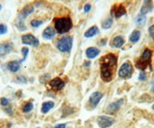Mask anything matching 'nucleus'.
I'll list each match as a JSON object with an SVG mask.
<instances>
[{
  "instance_id": "1",
  "label": "nucleus",
  "mask_w": 154,
  "mask_h": 128,
  "mask_svg": "<svg viewBox=\"0 0 154 128\" xmlns=\"http://www.w3.org/2000/svg\"><path fill=\"white\" fill-rule=\"evenodd\" d=\"M117 56L112 53L103 55L100 59V79L104 82H110L117 70Z\"/></svg>"
},
{
  "instance_id": "2",
  "label": "nucleus",
  "mask_w": 154,
  "mask_h": 128,
  "mask_svg": "<svg viewBox=\"0 0 154 128\" xmlns=\"http://www.w3.org/2000/svg\"><path fill=\"white\" fill-rule=\"evenodd\" d=\"M54 29L59 34L68 33L72 28V22L69 17H59L54 19Z\"/></svg>"
},
{
  "instance_id": "3",
  "label": "nucleus",
  "mask_w": 154,
  "mask_h": 128,
  "mask_svg": "<svg viewBox=\"0 0 154 128\" xmlns=\"http://www.w3.org/2000/svg\"><path fill=\"white\" fill-rule=\"evenodd\" d=\"M34 11V7L30 4L25 5L20 11L19 12L18 15H17V19L15 21V26L19 29L20 31H25L26 29V26H25L24 21L26 20V17L32 14Z\"/></svg>"
},
{
  "instance_id": "4",
  "label": "nucleus",
  "mask_w": 154,
  "mask_h": 128,
  "mask_svg": "<svg viewBox=\"0 0 154 128\" xmlns=\"http://www.w3.org/2000/svg\"><path fill=\"white\" fill-rule=\"evenodd\" d=\"M151 57H152V51H151V50L148 49V48L145 49L143 52L142 53L141 56L139 57L137 61L136 62V67L139 70L143 71L148 66L150 65Z\"/></svg>"
},
{
  "instance_id": "5",
  "label": "nucleus",
  "mask_w": 154,
  "mask_h": 128,
  "mask_svg": "<svg viewBox=\"0 0 154 128\" xmlns=\"http://www.w3.org/2000/svg\"><path fill=\"white\" fill-rule=\"evenodd\" d=\"M72 38L69 36H64L58 40L57 43V48L61 52H69L72 49Z\"/></svg>"
},
{
  "instance_id": "6",
  "label": "nucleus",
  "mask_w": 154,
  "mask_h": 128,
  "mask_svg": "<svg viewBox=\"0 0 154 128\" xmlns=\"http://www.w3.org/2000/svg\"><path fill=\"white\" fill-rule=\"evenodd\" d=\"M133 67L131 63L128 61L125 62L121 66L119 71V76L122 79H130L132 76Z\"/></svg>"
},
{
  "instance_id": "7",
  "label": "nucleus",
  "mask_w": 154,
  "mask_h": 128,
  "mask_svg": "<svg viewBox=\"0 0 154 128\" xmlns=\"http://www.w3.org/2000/svg\"><path fill=\"white\" fill-rule=\"evenodd\" d=\"M126 8L122 4H116L111 8V15L116 19L120 18L122 16L126 14Z\"/></svg>"
},
{
  "instance_id": "8",
  "label": "nucleus",
  "mask_w": 154,
  "mask_h": 128,
  "mask_svg": "<svg viewBox=\"0 0 154 128\" xmlns=\"http://www.w3.org/2000/svg\"><path fill=\"white\" fill-rule=\"evenodd\" d=\"M21 41L22 43L24 44V45H31V46L33 47H38L39 45L38 39L32 34H26L22 36Z\"/></svg>"
},
{
  "instance_id": "9",
  "label": "nucleus",
  "mask_w": 154,
  "mask_h": 128,
  "mask_svg": "<svg viewBox=\"0 0 154 128\" xmlns=\"http://www.w3.org/2000/svg\"><path fill=\"white\" fill-rule=\"evenodd\" d=\"M114 122H115V120L112 118L108 117V116L102 115L97 118V124L100 128L109 127L113 124Z\"/></svg>"
},
{
  "instance_id": "10",
  "label": "nucleus",
  "mask_w": 154,
  "mask_h": 128,
  "mask_svg": "<svg viewBox=\"0 0 154 128\" xmlns=\"http://www.w3.org/2000/svg\"><path fill=\"white\" fill-rule=\"evenodd\" d=\"M49 85L54 91H59L64 88L65 82L60 78L56 77L49 82Z\"/></svg>"
},
{
  "instance_id": "11",
  "label": "nucleus",
  "mask_w": 154,
  "mask_h": 128,
  "mask_svg": "<svg viewBox=\"0 0 154 128\" xmlns=\"http://www.w3.org/2000/svg\"><path fill=\"white\" fill-rule=\"evenodd\" d=\"M102 97H103V94L100 92L96 91V92H94L93 94H91V96L89 97V99H88V103H89V104L92 108H95L98 105Z\"/></svg>"
},
{
  "instance_id": "12",
  "label": "nucleus",
  "mask_w": 154,
  "mask_h": 128,
  "mask_svg": "<svg viewBox=\"0 0 154 128\" xmlns=\"http://www.w3.org/2000/svg\"><path fill=\"white\" fill-rule=\"evenodd\" d=\"M122 103H123V99H120L119 100L116 101V102L112 103H110L106 107V112L109 115L115 114V113H116L119 111Z\"/></svg>"
},
{
  "instance_id": "13",
  "label": "nucleus",
  "mask_w": 154,
  "mask_h": 128,
  "mask_svg": "<svg viewBox=\"0 0 154 128\" xmlns=\"http://www.w3.org/2000/svg\"><path fill=\"white\" fill-rule=\"evenodd\" d=\"M14 49V45L11 42H5L0 44V57H4L10 54Z\"/></svg>"
},
{
  "instance_id": "14",
  "label": "nucleus",
  "mask_w": 154,
  "mask_h": 128,
  "mask_svg": "<svg viewBox=\"0 0 154 128\" xmlns=\"http://www.w3.org/2000/svg\"><path fill=\"white\" fill-rule=\"evenodd\" d=\"M153 8V4H152V0H144L143 2L141 8H140V14L146 15L148 12L151 11Z\"/></svg>"
},
{
  "instance_id": "15",
  "label": "nucleus",
  "mask_w": 154,
  "mask_h": 128,
  "mask_svg": "<svg viewBox=\"0 0 154 128\" xmlns=\"http://www.w3.org/2000/svg\"><path fill=\"white\" fill-rule=\"evenodd\" d=\"M56 30L52 28L51 26H48L44 29L43 33H42V37L47 40H51L55 36Z\"/></svg>"
},
{
  "instance_id": "16",
  "label": "nucleus",
  "mask_w": 154,
  "mask_h": 128,
  "mask_svg": "<svg viewBox=\"0 0 154 128\" xmlns=\"http://www.w3.org/2000/svg\"><path fill=\"white\" fill-rule=\"evenodd\" d=\"M125 44V39L121 36H116L114 39H112L110 42V46L112 48H119Z\"/></svg>"
},
{
  "instance_id": "17",
  "label": "nucleus",
  "mask_w": 154,
  "mask_h": 128,
  "mask_svg": "<svg viewBox=\"0 0 154 128\" xmlns=\"http://www.w3.org/2000/svg\"><path fill=\"white\" fill-rule=\"evenodd\" d=\"M100 50L94 47H90L85 51V54L88 59H94L99 55Z\"/></svg>"
},
{
  "instance_id": "18",
  "label": "nucleus",
  "mask_w": 154,
  "mask_h": 128,
  "mask_svg": "<svg viewBox=\"0 0 154 128\" xmlns=\"http://www.w3.org/2000/svg\"><path fill=\"white\" fill-rule=\"evenodd\" d=\"M20 62L17 61V60H14V61H11L8 63L7 67L9 71L11 73H17L20 70Z\"/></svg>"
},
{
  "instance_id": "19",
  "label": "nucleus",
  "mask_w": 154,
  "mask_h": 128,
  "mask_svg": "<svg viewBox=\"0 0 154 128\" xmlns=\"http://www.w3.org/2000/svg\"><path fill=\"white\" fill-rule=\"evenodd\" d=\"M99 29L97 28V26H93L91 27H90L89 29L87 31H85V33H84V36L86 38H91L94 37V36H96L97 34H98Z\"/></svg>"
},
{
  "instance_id": "20",
  "label": "nucleus",
  "mask_w": 154,
  "mask_h": 128,
  "mask_svg": "<svg viewBox=\"0 0 154 128\" xmlns=\"http://www.w3.org/2000/svg\"><path fill=\"white\" fill-rule=\"evenodd\" d=\"M54 103L52 101H47L42 103V109H41V111L43 114H46L48 113L50 110L52 108H54Z\"/></svg>"
},
{
  "instance_id": "21",
  "label": "nucleus",
  "mask_w": 154,
  "mask_h": 128,
  "mask_svg": "<svg viewBox=\"0 0 154 128\" xmlns=\"http://www.w3.org/2000/svg\"><path fill=\"white\" fill-rule=\"evenodd\" d=\"M140 32L139 30H134L129 36V41L132 43H136L140 40Z\"/></svg>"
},
{
  "instance_id": "22",
  "label": "nucleus",
  "mask_w": 154,
  "mask_h": 128,
  "mask_svg": "<svg viewBox=\"0 0 154 128\" xmlns=\"http://www.w3.org/2000/svg\"><path fill=\"white\" fill-rule=\"evenodd\" d=\"M112 17H107L103 20L101 23V27L103 29H108L112 26Z\"/></svg>"
},
{
  "instance_id": "23",
  "label": "nucleus",
  "mask_w": 154,
  "mask_h": 128,
  "mask_svg": "<svg viewBox=\"0 0 154 128\" xmlns=\"http://www.w3.org/2000/svg\"><path fill=\"white\" fill-rule=\"evenodd\" d=\"M146 16L143 15V14H138L137 15V17H136V23H137V24L138 25H143L144 24L145 22H146Z\"/></svg>"
},
{
  "instance_id": "24",
  "label": "nucleus",
  "mask_w": 154,
  "mask_h": 128,
  "mask_svg": "<svg viewBox=\"0 0 154 128\" xmlns=\"http://www.w3.org/2000/svg\"><path fill=\"white\" fill-rule=\"evenodd\" d=\"M32 108H33V105H32V103L29 102V103H26L23 106L22 110H23V112L27 113V112H29L32 109Z\"/></svg>"
},
{
  "instance_id": "25",
  "label": "nucleus",
  "mask_w": 154,
  "mask_h": 128,
  "mask_svg": "<svg viewBox=\"0 0 154 128\" xmlns=\"http://www.w3.org/2000/svg\"><path fill=\"white\" fill-rule=\"evenodd\" d=\"M8 33V26L4 23H0V36L5 35Z\"/></svg>"
},
{
  "instance_id": "26",
  "label": "nucleus",
  "mask_w": 154,
  "mask_h": 128,
  "mask_svg": "<svg viewBox=\"0 0 154 128\" xmlns=\"http://www.w3.org/2000/svg\"><path fill=\"white\" fill-rule=\"evenodd\" d=\"M42 24H43V21H42V20H32L30 21V25L32 26V27L37 28L38 27V26H40Z\"/></svg>"
},
{
  "instance_id": "27",
  "label": "nucleus",
  "mask_w": 154,
  "mask_h": 128,
  "mask_svg": "<svg viewBox=\"0 0 154 128\" xmlns=\"http://www.w3.org/2000/svg\"><path fill=\"white\" fill-rule=\"evenodd\" d=\"M15 82H17V83H19V84H25L26 83V77H24V76H17V77H16L15 79V81H14Z\"/></svg>"
},
{
  "instance_id": "28",
  "label": "nucleus",
  "mask_w": 154,
  "mask_h": 128,
  "mask_svg": "<svg viewBox=\"0 0 154 128\" xmlns=\"http://www.w3.org/2000/svg\"><path fill=\"white\" fill-rule=\"evenodd\" d=\"M21 53H22V54H23V58L21 60H20V63H22V62H23L25 60H26V57H27L28 54H29V48H23L21 49Z\"/></svg>"
},
{
  "instance_id": "29",
  "label": "nucleus",
  "mask_w": 154,
  "mask_h": 128,
  "mask_svg": "<svg viewBox=\"0 0 154 128\" xmlns=\"http://www.w3.org/2000/svg\"><path fill=\"white\" fill-rule=\"evenodd\" d=\"M0 104H1V106H2L6 107L9 105V100H8L7 98L2 97L0 100Z\"/></svg>"
},
{
  "instance_id": "30",
  "label": "nucleus",
  "mask_w": 154,
  "mask_h": 128,
  "mask_svg": "<svg viewBox=\"0 0 154 128\" xmlns=\"http://www.w3.org/2000/svg\"><path fill=\"white\" fill-rule=\"evenodd\" d=\"M146 79V75L145 73V72L141 71L140 73V75H139V80L140 81H144Z\"/></svg>"
},
{
  "instance_id": "31",
  "label": "nucleus",
  "mask_w": 154,
  "mask_h": 128,
  "mask_svg": "<svg viewBox=\"0 0 154 128\" xmlns=\"http://www.w3.org/2000/svg\"><path fill=\"white\" fill-rule=\"evenodd\" d=\"M149 34L150 37L154 40V25H152L149 28Z\"/></svg>"
},
{
  "instance_id": "32",
  "label": "nucleus",
  "mask_w": 154,
  "mask_h": 128,
  "mask_svg": "<svg viewBox=\"0 0 154 128\" xmlns=\"http://www.w3.org/2000/svg\"><path fill=\"white\" fill-rule=\"evenodd\" d=\"M91 5H90V4H86V5L84 6V11H85V13L89 12V11H91Z\"/></svg>"
},
{
  "instance_id": "33",
  "label": "nucleus",
  "mask_w": 154,
  "mask_h": 128,
  "mask_svg": "<svg viewBox=\"0 0 154 128\" xmlns=\"http://www.w3.org/2000/svg\"><path fill=\"white\" fill-rule=\"evenodd\" d=\"M66 124H60L56 125L54 128H66Z\"/></svg>"
},
{
  "instance_id": "34",
  "label": "nucleus",
  "mask_w": 154,
  "mask_h": 128,
  "mask_svg": "<svg viewBox=\"0 0 154 128\" xmlns=\"http://www.w3.org/2000/svg\"><path fill=\"white\" fill-rule=\"evenodd\" d=\"M106 39H101V40H100V45H106Z\"/></svg>"
},
{
  "instance_id": "35",
  "label": "nucleus",
  "mask_w": 154,
  "mask_h": 128,
  "mask_svg": "<svg viewBox=\"0 0 154 128\" xmlns=\"http://www.w3.org/2000/svg\"><path fill=\"white\" fill-rule=\"evenodd\" d=\"M85 63H86V64H85V67H88V66H89L90 64H91V62H90V61H86V62H85Z\"/></svg>"
},
{
  "instance_id": "36",
  "label": "nucleus",
  "mask_w": 154,
  "mask_h": 128,
  "mask_svg": "<svg viewBox=\"0 0 154 128\" xmlns=\"http://www.w3.org/2000/svg\"><path fill=\"white\" fill-rule=\"evenodd\" d=\"M2 5L0 4V11H2Z\"/></svg>"
},
{
  "instance_id": "37",
  "label": "nucleus",
  "mask_w": 154,
  "mask_h": 128,
  "mask_svg": "<svg viewBox=\"0 0 154 128\" xmlns=\"http://www.w3.org/2000/svg\"><path fill=\"white\" fill-rule=\"evenodd\" d=\"M152 109H154V105L152 106Z\"/></svg>"
},
{
  "instance_id": "38",
  "label": "nucleus",
  "mask_w": 154,
  "mask_h": 128,
  "mask_svg": "<svg viewBox=\"0 0 154 128\" xmlns=\"http://www.w3.org/2000/svg\"><path fill=\"white\" fill-rule=\"evenodd\" d=\"M153 91H154V87H153Z\"/></svg>"
},
{
  "instance_id": "39",
  "label": "nucleus",
  "mask_w": 154,
  "mask_h": 128,
  "mask_svg": "<svg viewBox=\"0 0 154 128\" xmlns=\"http://www.w3.org/2000/svg\"><path fill=\"white\" fill-rule=\"evenodd\" d=\"M38 128H39V127H38Z\"/></svg>"
}]
</instances>
